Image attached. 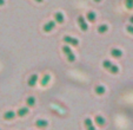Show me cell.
Returning <instances> with one entry per match:
<instances>
[{"label": "cell", "instance_id": "cell-12", "mask_svg": "<svg viewBox=\"0 0 133 130\" xmlns=\"http://www.w3.org/2000/svg\"><path fill=\"white\" fill-rule=\"evenodd\" d=\"M85 127H86V130H96V128L93 127V122H92V120L91 118H86L85 120Z\"/></svg>", "mask_w": 133, "mask_h": 130}, {"label": "cell", "instance_id": "cell-23", "mask_svg": "<svg viewBox=\"0 0 133 130\" xmlns=\"http://www.w3.org/2000/svg\"><path fill=\"white\" fill-rule=\"evenodd\" d=\"M130 21H131V24H133V15L130 18Z\"/></svg>", "mask_w": 133, "mask_h": 130}, {"label": "cell", "instance_id": "cell-18", "mask_svg": "<svg viewBox=\"0 0 133 130\" xmlns=\"http://www.w3.org/2000/svg\"><path fill=\"white\" fill-rule=\"evenodd\" d=\"M26 104H27V107L32 108L35 105V98L34 97H27V99H26Z\"/></svg>", "mask_w": 133, "mask_h": 130}, {"label": "cell", "instance_id": "cell-4", "mask_svg": "<svg viewBox=\"0 0 133 130\" xmlns=\"http://www.w3.org/2000/svg\"><path fill=\"white\" fill-rule=\"evenodd\" d=\"M54 27H55V21L51 20V21H48V23H46L45 25H44L43 30H44V32L47 33V32H51V31H52Z\"/></svg>", "mask_w": 133, "mask_h": 130}, {"label": "cell", "instance_id": "cell-10", "mask_svg": "<svg viewBox=\"0 0 133 130\" xmlns=\"http://www.w3.org/2000/svg\"><path fill=\"white\" fill-rule=\"evenodd\" d=\"M14 117H15V113L13 110H8L4 114V120H6V121H11Z\"/></svg>", "mask_w": 133, "mask_h": 130}, {"label": "cell", "instance_id": "cell-25", "mask_svg": "<svg viewBox=\"0 0 133 130\" xmlns=\"http://www.w3.org/2000/svg\"><path fill=\"white\" fill-rule=\"evenodd\" d=\"M94 1H96V3H100L101 0H94Z\"/></svg>", "mask_w": 133, "mask_h": 130}, {"label": "cell", "instance_id": "cell-8", "mask_svg": "<svg viewBox=\"0 0 133 130\" xmlns=\"http://www.w3.org/2000/svg\"><path fill=\"white\" fill-rule=\"evenodd\" d=\"M111 56L114 58H121L123 57V51L119 49H111Z\"/></svg>", "mask_w": 133, "mask_h": 130}, {"label": "cell", "instance_id": "cell-6", "mask_svg": "<svg viewBox=\"0 0 133 130\" xmlns=\"http://www.w3.org/2000/svg\"><path fill=\"white\" fill-rule=\"evenodd\" d=\"M94 122H96V124L99 125V127H104V125L106 124V120L100 115H97L96 117H94Z\"/></svg>", "mask_w": 133, "mask_h": 130}, {"label": "cell", "instance_id": "cell-24", "mask_svg": "<svg viewBox=\"0 0 133 130\" xmlns=\"http://www.w3.org/2000/svg\"><path fill=\"white\" fill-rule=\"evenodd\" d=\"M35 1H38V3H43L44 0H35Z\"/></svg>", "mask_w": 133, "mask_h": 130}, {"label": "cell", "instance_id": "cell-15", "mask_svg": "<svg viewBox=\"0 0 133 130\" xmlns=\"http://www.w3.org/2000/svg\"><path fill=\"white\" fill-rule=\"evenodd\" d=\"M94 91H96L97 95H104L106 89H105V86H103V85H97L96 88H94Z\"/></svg>", "mask_w": 133, "mask_h": 130}, {"label": "cell", "instance_id": "cell-17", "mask_svg": "<svg viewBox=\"0 0 133 130\" xmlns=\"http://www.w3.org/2000/svg\"><path fill=\"white\" fill-rule=\"evenodd\" d=\"M108 71H110L112 75H117V73H119V68H118V65H114L112 64L111 65V68L108 69Z\"/></svg>", "mask_w": 133, "mask_h": 130}, {"label": "cell", "instance_id": "cell-3", "mask_svg": "<svg viewBox=\"0 0 133 130\" xmlns=\"http://www.w3.org/2000/svg\"><path fill=\"white\" fill-rule=\"evenodd\" d=\"M78 24H79V26H80L81 31H87L88 30V25H87L85 18H84L83 15H79L78 17Z\"/></svg>", "mask_w": 133, "mask_h": 130}, {"label": "cell", "instance_id": "cell-26", "mask_svg": "<svg viewBox=\"0 0 133 130\" xmlns=\"http://www.w3.org/2000/svg\"><path fill=\"white\" fill-rule=\"evenodd\" d=\"M0 130H1V129H0Z\"/></svg>", "mask_w": 133, "mask_h": 130}, {"label": "cell", "instance_id": "cell-11", "mask_svg": "<svg viewBox=\"0 0 133 130\" xmlns=\"http://www.w3.org/2000/svg\"><path fill=\"white\" fill-rule=\"evenodd\" d=\"M28 111H30V109H28L27 107H25V108H20L19 110L17 111V114L15 115H18L19 117H24V116H26L28 114Z\"/></svg>", "mask_w": 133, "mask_h": 130}, {"label": "cell", "instance_id": "cell-16", "mask_svg": "<svg viewBox=\"0 0 133 130\" xmlns=\"http://www.w3.org/2000/svg\"><path fill=\"white\" fill-rule=\"evenodd\" d=\"M97 31H98L99 33H105V32H107L108 31V26L106 25V24H101V25H99L98 26V28H97Z\"/></svg>", "mask_w": 133, "mask_h": 130}, {"label": "cell", "instance_id": "cell-13", "mask_svg": "<svg viewBox=\"0 0 133 130\" xmlns=\"http://www.w3.org/2000/svg\"><path fill=\"white\" fill-rule=\"evenodd\" d=\"M86 19H87L90 23H94V21H96V19H97L96 13L92 12V11H90V12L86 14Z\"/></svg>", "mask_w": 133, "mask_h": 130}, {"label": "cell", "instance_id": "cell-20", "mask_svg": "<svg viewBox=\"0 0 133 130\" xmlns=\"http://www.w3.org/2000/svg\"><path fill=\"white\" fill-rule=\"evenodd\" d=\"M125 5L128 10H132L133 8V0H125Z\"/></svg>", "mask_w": 133, "mask_h": 130}, {"label": "cell", "instance_id": "cell-5", "mask_svg": "<svg viewBox=\"0 0 133 130\" xmlns=\"http://www.w3.org/2000/svg\"><path fill=\"white\" fill-rule=\"evenodd\" d=\"M54 21L55 24H63L64 21H65V17H64V14L61 12H55L54 13Z\"/></svg>", "mask_w": 133, "mask_h": 130}, {"label": "cell", "instance_id": "cell-9", "mask_svg": "<svg viewBox=\"0 0 133 130\" xmlns=\"http://www.w3.org/2000/svg\"><path fill=\"white\" fill-rule=\"evenodd\" d=\"M35 125H37L39 129H45V128L48 125V122L46 120H37Z\"/></svg>", "mask_w": 133, "mask_h": 130}, {"label": "cell", "instance_id": "cell-14", "mask_svg": "<svg viewBox=\"0 0 133 130\" xmlns=\"http://www.w3.org/2000/svg\"><path fill=\"white\" fill-rule=\"evenodd\" d=\"M50 80H51V76L46 73V75H44V77L41 78V80H40V84L43 85V86H46V85H47L48 83H50Z\"/></svg>", "mask_w": 133, "mask_h": 130}, {"label": "cell", "instance_id": "cell-21", "mask_svg": "<svg viewBox=\"0 0 133 130\" xmlns=\"http://www.w3.org/2000/svg\"><path fill=\"white\" fill-rule=\"evenodd\" d=\"M126 30H127L128 33H131V34H133V25H127V27H126Z\"/></svg>", "mask_w": 133, "mask_h": 130}, {"label": "cell", "instance_id": "cell-22", "mask_svg": "<svg viewBox=\"0 0 133 130\" xmlns=\"http://www.w3.org/2000/svg\"><path fill=\"white\" fill-rule=\"evenodd\" d=\"M5 5V0H0V6H4Z\"/></svg>", "mask_w": 133, "mask_h": 130}, {"label": "cell", "instance_id": "cell-1", "mask_svg": "<svg viewBox=\"0 0 133 130\" xmlns=\"http://www.w3.org/2000/svg\"><path fill=\"white\" fill-rule=\"evenodd\" d=\"M63 52L66 55V57H67V60L70 63H73L75 60V56L74 53L72 52V50H71V48L68 45H64L63 46Z\"/></svg>", "mask_w": 133, "mask_h": 130}, {"label": "cell", "instance_id": "cell-7", "mask_svg": "<svg viewBox=\"0 0 133 130\" xmlns=\"http://www.w3.org/2000/svg\"><path fill=\"white\" fill-rule=\"evenodd\" d=\"M38 79H39V78H38V75H37V73H33V75H31L30 78H28V82H27L28 85H30V86H34V85L37 84Z\"/></svg>", "mask_w": 133, "mask_h": 130}, {"label": "cell", "instance_id": "cell-19", "mask_svg": "<svg viewBox=\"0 0 133 130\" xmlns=\"http://www.w3.org/2000/svg\"><path fill=\"white\" fill-rule=\"evenodd\" d=\"M111 65H112V63L110 62V60H104L103 62V66H104V69H106V70H108V69L111 68Z\"/></svg>", "mask_w": 133, "mask_h": 130}, {"label": "cell", "instance_id": "cell-2", "mask_svg": "<svg viewBox=\"0 0 133 130\" xmlns=\"http://www.w3.org/2000/svg\"><path fill=\"white\" fill-rule=\"evenodd\" d=\"M63 40L66 43V44H67L68 46H70V45H72V46H78V45H79V40L77 39V38L71 37V36H64Z\"/></svg>", "mask_w": 133, "mask_h": 130}]
</instances>
